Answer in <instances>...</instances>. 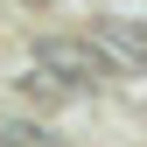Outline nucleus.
<instances>
[{"mask_svg": "<svg viewBox=\"0 0 147 147\" xmlns=\"http://www.w3.org/2000/svg\"><path fill=\"white\" fill-rule=\"evenodd\" d=\"M98 42L112 49L126 70H147V28L140 21H98Z\"/></svg>", "mask_w": 147, "mask_h": 147, "instance_id": "obj_2", "label": "nucleus"}, {"mask_svg": "<svg viewBox=\"0 0 147 147\" xmlns=\"http://www.w3.org/2000/svg\"><path fill=\"white\" fill-rule=\"evenodd\" d=\"M35 70L42 77H56V84H70V91H84V84H105V63L91 42H70V35H42L35 42Z\"/></svg>", "mask_w": 147, "mask_h": 147, "instance_id": "obj_1", "label": "nucleus"}]
</instances>
